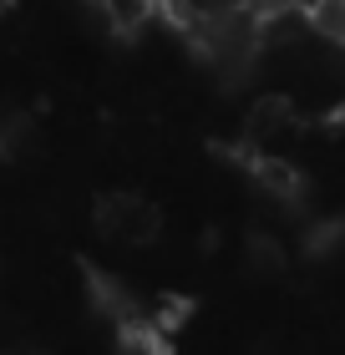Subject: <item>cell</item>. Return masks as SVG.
<instances>
[{
	"label": "cell",
	"instance_id": "4",
	"mask_svg": "<svg viewBox=\"0 0 345 355\" xmlns=\"http://www.w3.org/2000/svg\"><path fill=\"white\" fill-rule=\"evenodd\" d=\"M310 31L330 46H345V0H315L310 6Z\"/></svg>",
	"mask_w": 345,
	"mask_h": 355
},
{
	"label": "cell",
	"instance_id": "2",
	"mask_svg": "<svg viewBox=\"0 0 345 355\" xmlns=\"http://www.w3.org/2000/svg\"><path fill=\"white\" fill-rule=\"evenodd\" d=\"M300 132V122H294L289 102H279V96H269V102H259L249 112V142H254V157H285L289 137Z\"/></svg>",
	"mask_w": 345,
	"mask_h": 355
},
{
	"label": "cell",
	"instance_id": "1",
	"mask_svg": "<svg viewBox=\"0 0 345 355\" xmlns=\"http://www.w3.org/2000/svg\"><path fill=\"white\" fill-rule=\"evenodd\" d=\"M96 223L117 244H147L158 234V208L147 198H137V193H112V198L96 203Z\"/></svg>",
	"mask_w": 345,
	"mask_h": 355
},
{
	"label": "cell",
	"instance_id": "3",
	"mask_svg": "<svg viewBox=\"0 0 345 355\" xmlns=\"http://www.w3.org/2000/svg\"><path fill=\"white\" fill-rule=\"evenodd\" d=\"M112 31H142L147 21H158V0H96Z\"/></svg>",
	"mask_w": 345,
	"mask_h": 355
},
{
	"label": "cell",
	"instance_id": "5",
	"mask_svg": "<svg viewBox=\"0 0 345 355\" xmlns=\"http://www.w3.org/2000/svg\"><path fill=\"white\" fill-rule=\"evenodd\" d=\"M289 6H300V10H305V15H310V6H315V0H289Z\"/></svg>",
	"mask_w": 345,
	"mask_h": 355
}]
</instances>
